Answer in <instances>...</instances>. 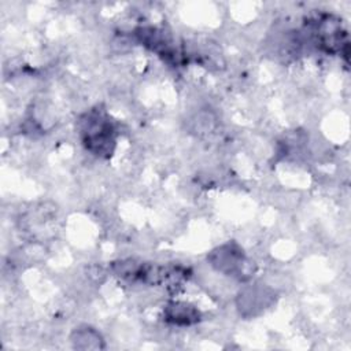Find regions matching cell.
I'll return each instance as SVG.
<instances>
[{
    "label": "cell",
    "mask_w": 351,
    "mask_h": 351,
    "mask_svg": "<svg viewBox=\"0 0 351 351\" xmlns=\"http://www.w3.org/2000/svg\"><path fill=\"white\" fill-rule=\"evenodd\" d=\"M84 147L93 155L110 158L115 149L117 132L114 123L101 107H95L82 114L77 123Z\"/></svg>",
    "instance_id": "1"
},
{
    "label": "cell",
    "mask_w": 351,
    "mask_h": 351,
    "mask_svg": "<svg viewBox=\"0 0 351 351\" xmlns=\"http://www.w3.org/2000/svg\"><path fill=\"white\" fill-rule=\"evenodd\" d=\"M207 261L218 273L243 282L250 281L256 269L254 262L247 258L243 248L234 241L215 247L207 255Z\"/></svg>",
    "instance_id": "2"
},
{
    "label": "cell",
    "mask_w": 351,
    "mask_h": 351,
    "mask_svg": "<svg viewBox=\"0 0 351 351\" xmlns=\"http://www.w3.org/2000/svg\"><path fill=\"white\" fill-rule=\"evenodd\" d=\"M310 26L311 36L321 49L326 51L328 53H341L343 51L347 52L348 41L339 18L329 14H322L313 19Z\"/></svg>",
    "instance_id": "3"
},
{
    "label": "cell",
    "mask_w": 351,
    "mask_h": 351,
    "mask_svg": "<svg viewBox=\"0 0 351 351\" xmlns=\"http://www.w3.org/2000/svg\"><path fill=\"white\" fill-rule=\"evenodd\" d=\"M276 298L277 295L274 289L265 284L254 282L240 289L237 293L236 306L243 317L252 318L271 307V304L276 302Z\"/></svg>",
    "instance_id": "4"
},
{
    "label": "cell",
    "mask_w": 351,
    "mask_h": 351,
    "mask_svg": "<svg viewBox=\"0 0 351 351\" xmlns=\"http://www.w3.org/2000/svg\"><path fill=\"white\" fill-rule=\"evenodd\" d=\"M163 318L166 322L177 326L195 325L202 319V314L193 304L188 302L173 300L163 308Z\"/></svg>",
    "instance_id": "5"
},
{
    "label": "cell",
    "mask_w": 351,
    "mask_h": 351,
    "mask_svg": "<svg viewBox=\"0 0 351 351\" xmlns=\"http://www.w3.org/2000/svg\"><path fill=\"white\" fill-rule=\"evenodd\" d=\"M70 340L73 343V347L78 348V350H100V348H104L101 335L96 329H93L88 325H82V326L75 328L73 330L71 336H70Z\"/></svg>",
    "instance_id": "6"
}]
</instances>
